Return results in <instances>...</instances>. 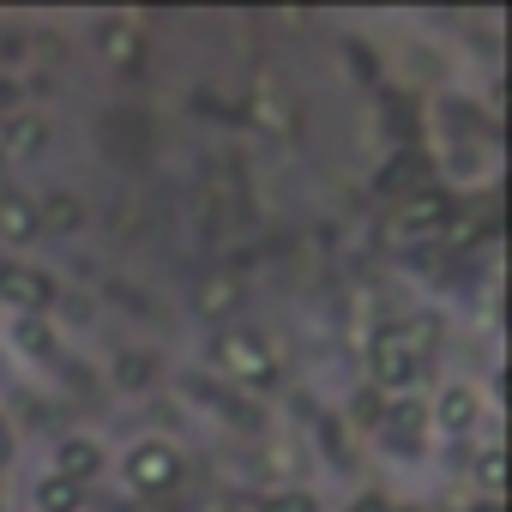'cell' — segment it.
Wrapping results in <instances>:
<instances>
[{
    "instance_id": "1",
    "label": "cell",
    "mask_w": 512,
    "mask_h": 512,
    "mask_svg": "<svg viewBox=\"0 0 512 512\" xmlns=\"http://www.w3.org/2000/svg\"><path fill=\"white\" fill-rule=\"evenodd\" d=\"M217 362H223L235 380H247V386H266V380H278V368H272L266 344L253 338V332H229V338H217Z\"/></svg>"
},
{
    "instance_id": "2",
    "label": "cell",
    "mask_w": 512,
    "mask_h": 512,
    "mask_svg": "<svg viewBox=\"0 0 512 512\" xmlns=\"http://www.w3.org/2000/svg\"><path fill=\"white\" fill-rule=\"evenodd\" d=\"M127 482H133V488H145V494H163V488H175V482H181V464H175V452H169V446L145 440V446H133V452H127Z\"/></svg>"
},
{
    "instance_id": "3",
    "label": "cell",
    "mask_w": 512,
    "mask_h": 512,
    "mask_svg": "<svg viewBox=\"0 0 512 512\" xmlns=\"http://www.w3.org/2000/svg\"><path fill=\"white\" fill-rule=\"evenodd\" d=\"M374 380L380 386H410L416 380V344H410V332H380L374 338Z\"/></svg>"
},
{
    "instance_id": "4",
    "label": "cell",
    "mask_w": 512,
    "mask_h": 512,
    "mask_svg": "<svg viewBox=\"0 0 512 512\" xmlns=\"http://www.w3.org/2000/svg\"><path fill=\"white\" fill-rule=\"evenodd\" d=\"M0 296L19 302L25 314H37V308L55 302V284H49L43 272H31V266H0Z\"/></svg>"
},
{
    "instance_id": "5",
    "label": "cell",
    "mask_w": 512,
    "mask_h": 512,
    "mask_svg": "<svg viewBox=\"0 0 512 512\" xmlns=\"http://www.w3.org/2000/svg\"><path fill=\"white\" fill-rule=\"evenodd\" d=\"M37 235V205L25 193H0V241H31Z\"/></svg>"
},
{
    "instance_id": "6",
    "label": "cell",
    "mask_w": 512,
    "mask_h": 512,
    "mask_svg": "<svg viewBox=\"0 0 512 512\" xmlns=\"http://www.w3.org/2000/svg\"><path fill=\"white\" fill-rule=\"evenodd\" d=\"M386 416V428H392V440L410 452V446H422V428H428V410L422 404H410V398H398L392 410H380Z\"/></svg>"
},
{
    "instance_id": "7",
    "label": "cell",
    "mask_w": 512,
    "mask_h": 512,
    "mask_svg": "<svg viewBox=\"0 0 512 512\" xmlns=\"http://www.w3.org/2000/svg\"><path fill=\"white\" fill-rule=\"evenodd\" d=\"M446 217H452V199H446V193H434V187H422V193L404 205V223H410V229H440Z\"/></svg>"
},
{
    "instance_id": "8",
    "label": "cell",
    "mask_w": 512,
    "mask_h": 512,
    "mask_svg": "<svg viewBox=\"0 0 512 512\" xmlns=\"http://www.w3.org/2000/svg\"><path fill=\"white\" fill-rule=\"evenodd\" d=\"M235 308H241L235 278H205V284H199V314H205V320H223V314H235Z\"/></svg>"
},
{
    "instance_id": "9",
    "label": "cell",
    "mask_w": 512,
    "mask_h": 512,
    "mask_svg": "<svg viewBox=\"0 0 512 512\" xmlns=\"http://www.w3.org/2000/svg\"><path fill=\"white\" fill-rule=\"evenodd\" d=\"M440 422H446L452 434H464V428L476 422V392H470V386H446V392H440Z\"/></svg>"
},
{
    "instance_id": "10",
    "label": "cell",
    "mask_w": 512,
    "mask_h": 512,
    "mask_svg": "<svg viewBox=\"0 0 512 512\" xmlns=\"http://www.w3.org/2000/svg\"><path fill=\"white\" fill-rule=\"evenodd\" d=\"M97 464H103V452H97L91 440H61V476H67V482L97 476Z\"/></svg>"
},
{
    "instance_id": "11",
    "label": "cell",
    "mask_w": 512,
    "mask_h": 512,
    "mask_svg": "<svg viewBox=\"0 0 512 512\" xmlns=\"http://www.w3.org/2000/svg\"><path fill=\"white\" fill-rule=\"evenodd\" d=\"M79 217H85V205H79L73 193H49L43 211H37V229H43V223H49V229H79Z\"/></svg>"
},
{
    "instance_id": "12",
    "label": "cell",
    "mask_w": 512,
    "mask_h": 512,
    "mask_svg": "<svg viewBox=\"0 0 512 512\" xmlns=\"http://www.w3.org/2000/svg\"><path fill=\"white\" fill-rule=\"evenodd\" d=\"M37 506H43V512H79V482L49 476V482L37 488Z\"/></svg>"
},
{
    "instance_id": "13",
    "label": "cell",
    "mask_w": 512,
    "mask_h": 512,
    "mask_svg": "<svg viewBox=\"0 0 512 512\" xmlns=\"http://www.w3.org/2000/svg\"><path fill=\"white\" fill-rule=\"evenodd\" d=\"M13 338H19V350H25V356H49V350H55V338H49V326H43L37 314H25V320L13 326Z\"/></svg>"
},
{
    "instance_id": "14",
    "label": "cell",
    "mask_w": 512,
    "mask_h": 512,
    "mask_svg": "<svg viewBox=\"0 0 512 512\" xmlns=\"http://www.w3.org/2000/svg\"><path fill=\"white\" fill-rule=\"evenodd\" d=\"M103 55H109L115 67H133V61H139V37L121 31V25H109V31H103Z\"/></svg>"
},
{
    "instance_id": "15",
    "label": "cell",
    "mask_w": 512,
    "mask_h": 512,
    "mask_svg": "<svg viewBox=\"0 0 512 512\" xmlns=\"http://www.w3.org/2000/svg\"><path fill=\"white\" fill-rule=\"evenodd\" d=\"M43 139H49V127H43L37 115H31V121H13V127H7V157H13V151H37Z\"/></svg>"
},
{
    "instance_id": "16",
    "label": "cell",
    "mask_w": 512,
    "mask_h": 512,
    "mask_svg": "<svg viewBox=\"0 0 512 512\" xmlns=\"http://www.w3.org/2000/svg\"><path fill=\"white\" fill-rule=\"evenodd\" d=\"M145 374H151V362H145V356H121V368H115V380H121V386H139Z\"/></svg>"
},
{
    "instance_id": "17",
    "label": "cell",
    "mask_w": 512,
    "mask_h": 512,
    "mask_svg": "<svg viewBox=\"0 0 512 512\" xmlns=\"http://www.w3.org/2000/svg\"><path fill=\"white\" fill-rule=\"evenodd\" d=\"M260 512H314V500H308V494H272Z\"/></svg>"
},
{
    "instance_id": "18",
    "label": "cell",
    "mask_w": 512,
    "mask_h": 512,
    "mask_svg": "<svg viewBox=\"0 0 512 512\" xmlns=\"http://www.w3.org/2000/svg\"><path fill=\"white\" fill-rule=\"evenodd\" d=\"M476 476H482L488 488H500V476H506V464H500V452H482V464H476Z\"/></svg>"
},
{
    "instance_id": "19",
    "label": "cell",
    "mask_w": 512,
    "mask_h": 512,
    "mask_svg": "<svg viewBox=\"0 0 512 512\" xmlns=\"http://www.w3.org/2000/svg\"><path fill=\"white\" fill-rule=\"evenodd\" d=\"M356 416H362V422H374V416H380V398H374V392H362V398H356Z\"/></svg>"
},
{
    "instance_id": "20",
    "label": "cell",
    "mask_w": 512,
    "mask_h": 512,
    "mask_svg": "<svg viewBox=\"0 0 512 512\" xmlns=\"http://www.w3.org/2000/svg\"><path fill=\"white\" fill-rule=\"evenodd\" d=\"M350 512H392V506H386V500H380V494H368V500H356V506H350Z\"/></svg>"
},
{
    "instance_id": "21",
    "label": "cell",
    "mask_w": 512,
    "mask_h": 512,
    "mask_svg": "<svg viewBox=\"0 0 512 512\" xmlns=\"http://www.w3.org/2000/svg\"><path fill=\"white\" fill-rule=\"evenodd\" d=\"M13 103H19V91H13L7 79H0V109H13Z\"/></svg>"
},
{
    "instance_id": "22",
    "label": "cell",
    "mask_w": 512,
    "mask_h": 512,
    "mask_svg": "<svg viewBox=\"0 0 512 512\" xmlns=\"http://www.w3.org/2000/svg\"><path fill=\"white\" fill-rule=\"evenodd\" d=\"M470 512H506V506H500V500H494V494H488V500H476V506H470Z\"/></svg>"
},
{
    "instance_id": "23",
    "label": "cell",
    "mask_w": 512,
    "mask_h": 512,
    "mask_svg": "<svg viewBox=\"0 0 512 512\" xmlns=\"http://www.w3.org/2000/svg\"><path fill=\"white\" fill-rule=\"evenodd\" d=\"M7 452H13V440H7V428H0V464H7Z\"/></svg>"
},
{
    "instance_id": "24",
    "label": "cell",
    "mask_w": 512,
    "mask_h": 512,
    "mask_svg": "<svg viewBox=\"0 0 512 512\" xmlns=\"http://www.w3.org/2000/svg\"><path fill=\"white\" fill-rule=\"evenodd\" d=\"M0 157H7V121H0Z\"/></svg>"
}]
</instances>
